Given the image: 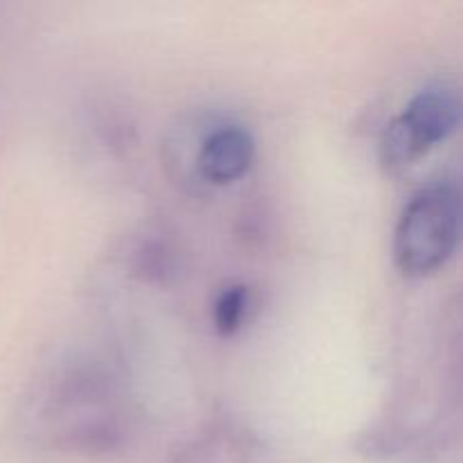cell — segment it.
Segmentation results:
<instances>
[{
  "mask_svg": "<svg viewBox=\"0 0 463 463\" xmlns=\"http://www.w3.org/2000/svg\"><path fill=\"white\" fill-rule=\"evenodd\" d=\"M249 297L244 288H231L217 298L215 303V326L220 333L231 335L240 328V324L244 321V315H247Z\"/></svg>",
  "mask_w": 463,
  "mask_h": 463,
  "instance_id": "277c9868",
  "label": "cell"
},
{
  "mask_svg": "<svg viewBox=\"0 0 463 463\" xmlns=\"http://www.w3.org/2000/svg\"><path fill=\"white\" fill-rule=\"evenodd\" d=\"M461 122L463 98L459 90L450 86L420 90L384 131L380 156L384 165L401 170L455 134Z\"/></svg>",
  "mask_w": 463,
  "mask_h": 463,
  "instance_id": "7a4b0ae2",
  "label": "cell"
},
{
  "mask_svg": "<svg viewBox=\"0 0 463 463\" xmlns=\"http://www.w3.org/2000/svg\"><path fill=\"white\" fill-rule=\"evenodd\" d=\"M253 161V136L244 127L226 125L213 131L199 149L197 165L206 181L217 185L242 179Z\"/></svg>",
  "mask_w": 463,
  "mask_h": 463,
  "instance_id": "3957f363",
  "label": "cell"
},
{
  "mask_svg": "<svg viewBox=\"0 0 463 463\" xmlns=\"http://www.w3.org/2000/svg\"><path fill=\"white\" fill-rule=\"evenodd\" d=\"M463 238V190L434 184L416 193L393 233V260L405 276L420 279L441 269Z\"/></svg>",
  "mask_w": 463,
  "mask_h": 463,
  "instance_id": "6da1fadb",
  "label": "cell"
}]
</instances>
